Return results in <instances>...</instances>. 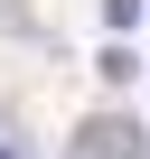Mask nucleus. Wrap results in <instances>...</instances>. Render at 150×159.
I'll return each instance as SVG.
<instances>
[{
    "mask_svg": "<svg viewBox=\"0 0 150 159\" xmlns=\"http://www.w3.org/2000/svg\"><path fill=\"white\" fill-rule=\"evenodd\" d=\"M75 159H141V131L103 112V122H85V131H75Z\"/></svg>",
    "mask_w": 150,
    "mask_h": 159,
    "instance_id": "nucleus-1",
    "label": "nucleus"
},
{
    "mask_svg": "<svg viewBox=\"0 0 150 159\" xmlns=\"http://www.w3.org/2000/svg\"><path fill=\"white\" fill-rule=\"evenodd\" d=\"M94 75H103V84H131V75H141V56H131V47H122V38H113V47H103V56H94Z\"/></svg>",
    "mask_w": 150,
    "mask_h": 159,
    "instance_id": "nucleus-2",
    "label": "nucleus"
},
{
    "mask_svg": "<svg viewBox=\"0 0 150 159\" xmlns=\"http://www.w3.org/2000/svg\"><path fill=\"white\" fill-rule=\"evenodd\" d=\"M103 19H113V38H122V28L141 19V0H103Z\"/></svg>",
    "mask_w": 150,
    "mask_h": 159,
    "instance_id": "nucleus-3",
    "label": "nucleus"
},
{
    "mask_svg": "<svg viewBox=\"0 0 150 159\" xmlns=\"http://www.w3.org/2000/svg\"><path fill=\"white\" fill-rule=\"evenodd\" d=\"M0 159H19V150H0Z\"/></svg>",
    "mask_w": 150,
    "mask_h": 159,
    "instance_id": "nucleus-4",
    "label": "nucleus"
}]
</instances>
